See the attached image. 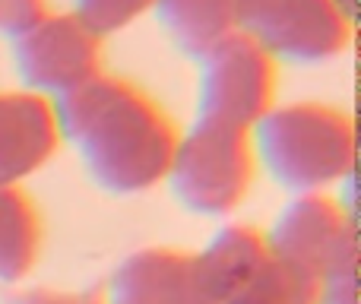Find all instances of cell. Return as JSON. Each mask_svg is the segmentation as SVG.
I'll return each mask as SVG.
<instances>
[{
  "instance_id": "30bf717a",
  "label": "cell",
  "mask_w": 361,
  "mask_h": 304,
  "mask_svg": "<svg viewBox=\"0 0 361 304\" xmlns=\"http://www.w3.org/2000/svg\"><path fill=\"white\" fill-rule=\"evenodd\" d=\"M193 257L206 301L228 304L263 273L269 263V248L263 231H257L254 225L231 222L222 225L200 250H193Z\"/></svg>"
},
{
  "instance_id": "9c48e42d",
  "label": "cell",
  "mask_w": 361,
  "mask_h": 304,
  "mask_svg": "<svg viewBox=\"0 0 361 304\" xmlns=\"http://www.w3.org/2000/svg\"><path fill=\"white\" fill-rule=\"evenodd\" d=\"M61 146L54 102L25 89L0 92V187H19Z\"/></svg>"
},
{
  "instance_id": "52a82bcc",
  "label": "cell",
  "mask_w": 361,
  "mask_h": 304,
  "mask_svg": "<svg viewBox=\"0 0 361 304\" xmlns=\"http://www.w3.org/2000/svg\"><path fill=\"white\" fill-rule=\"evenodd\" d=\"M13 63L25 92L48 102L76 92L102 70V38L73 13H44L25 35L13 42Z\"/></svg>"
},
{
  "instance_id": "8fae6325",
  "label": "cell",
  "mask_w": 361,
  "mask_h": 304,
  "mask_svg": "<svg viewBox=\"0 0 361 304\" xmlns=\"http://www.w3.org/2000/svg\"><path fill=\"white\" fill-rule=\"evenodd\" d=\"M152 16L169 42L190 61H200L222 38L238 32L235 0H156Z\"/></svg>"
},
{
  "instance_id": "7a4b0ae2",
  "label": "cell",
  "mask_w": 361,
  "mask_h": 304,
  "mask_svg": "<svg viewBox=\"0 0 361 304\" xmlns=\"http://www.w3.org/2000/svg\"><path fill=\"white\" fill-rule=\"evenodd\" d=\"M247 137L254 162L292 197L326 193L355 171V124L324 102L273 105Z\"/></svg>"
},
{
  "instance_id": "e0dca14e",
  "label": "cell",
  "mask_w": 361,
  "mask_h": 304,
  "mask_svg": "<svg viewBox=\"0 0 361 304\" xmlns=\"http://www.w3.org/2000/svg\"><path fill=\"white\" fill-rule=\"evenodd\" d=\"M13 304H102L95 295H76V292H51V288H32L19 295Z\"/></svg>"
},
{
  "instance_id": "6da1fadb",
  "label": "cell",
  "mask_w": 361,
  "mask_h": 304,
  "mask_svg": "<svg viewBox=\"0 0 361 304\" xmlns=\"http://www.w3.org/2000/svg\"><path fill=\"white\" fill-rule=\"evenodd\" d=\"M61 143L76 152L86 174L114 197L146 193L165 181L178 127L165 108L114 73H99L54 102Z\"/></svg>"
},
{
  "instance_id": "8992f818",
  "label": "cell",
  "mask_w": 361,
  "mask_h": 304,
  "mask_svg": "<svg viewBox=\"0 0 361 304\" xmlns=\"http://www.w3.org/2000/svg\"><path fill=\"white\" fill-rule=\"evenodd\" d=\"M238 32L276 63H326L352 42V23L333 0H235Z\"/></svg>"
},
{
  "instance_id": "5bb4252c",
  "label": "cell",
  "mask_w": 361,
  "mask_h": 304,
  "mask_svg": "<svg viewBox=\"0 0 361 304\" xmlns=\"http://www.w3.org/2000/svg\"><path fill=\"white\" fill-rule=\"evenodd\" d=\"M156 0H73V16L86 25L89 32L105 42L108 35L127 29L133 19H140L143 13L152 10Z\"/></svg>"
},
{
  "instance_id": "4fadbf2b",
  "label": "cell",
  "mask_w": 361,
  "mask_h": 304,
  "mask_svg": "<svg viewBox=\"0 0 361 304\" xmlns=\"http://www.w3.org/2000/svg\"><path fill=\"white\" fill-rule=\"evenodd\" d=\"M314 301H317V282L292 273L288 267H282V263H276L269 257L263 273L228 304H314Z\"/></svg>"
},
{
  "instance_id": "9a60e30c",
  "label": "cell",
  "mask_w": 361,
  "mask_h": 304,
  "mask_svg": "<svg viewBox=\"0 0 361 304\" xmlns=\"http://www.w3.org/2000/svg\"><path fill=\"white\" fill-rule=\"evenodd\" d=\"M48 13V0H0V38L16 42Z\"/></svg>"
},
{
  "instance_id": "5b68a950",
  "label": "cell",
  "mask_w": 361,
  "mask_h": 304,
  "mask_svg": "<svg viewBox=\"0 0 361 304\" xmlns=\"http://www.w3.org/2000/svg\"><path fill=\"white\" fill-rule=\"evenodd\" d=\"M276 67L254 38L231 32L197 61V118L250 130L276 105Z\"/></svg>"
},
{
  "instance_id": "3957f363",
  "label": "cell",
  "mask_w": 361,
  "mask_h": 304,
  "mask_svg": "<svg viewBox=\"0 0 361 304\" xmlns=\"http://www.w3.org/2000/svg\"><path fill=\"white\" fill-rule=\"evenodd\" d=\"M254 168L247 130L193 118V124L175 140L165 184L187 212L219 219L244 200Z\"/></svg>"
},
{
  "instance_id": "ac0fdd59",
  "label": "cell",
  "mask_w": 361,
  "mask_h": 304,
  "mask_svg": "<svg viewBox=\"0 0 361 304\" xmlns=\"http://www.w3.org/2000/svg\"><path fill=\"white\" fill-rule=\"evenodd\" d=\"M333 4H336L339 10L345 13V16H355V6H352V0H333Z\"/></svg>"
},
{
  "instance_id": "ba28073f",
  "label": "cell",
  "mask_w": 361,
  "mask_h": 304,
  "mask_svg": "<svg viewBox=\"0 0 361 304\" xmlns=\"http://www.w3.org/2000/svg\"><path fill=\"white\" fill-rule=\"evenodd\" d=\"M102 304H209L193 250L143 248L127 254L108 279Z\"/></svg>"
},
{
  "instance_id": "7c38bea8",
  "label": "cell",
  "mask_w": 361,
  "mask_h": 304,
  "mask_svg": "<svg viewBox=\"0 0 361 304\" xmlns=\"http://www.w3.org/2000/svg\"><path fill=\"white\" fill-rule=\"evenodd\" d=\"M42 248V219L23 187H0V282L32 273Z\"/></svg>"
},
{
  "instance_id": "277c9868",
  "label": "cell",
  "mask_w": 361,
  "mask_h": 304,
  "mask_svg": "<svg viewBox=\"0 0 361 304\" xmlns=\"http://www.w3.org/2000/svg\"><path fill=\"white\" fill-rule=\"evenodd\" d=\"M267 238L269 257L311 282H324L336 273L355 269L358 238L355 219L339 197L298 193L276 212Z\"/></svg>"
},
{
  "instance_id": "2e32d148",
  "label": "cell",
  "mask_w": 361,
  "mask_h": 304,
  "mask_svg": "<svg viewBox=\"0 0 361 304\" xmlns=\"http://www.w3.org/2000/svg\"><path fill=\"white\" fill-rule=\"evenodd\" d=\"M314 304H355V269H345L320 282Z\"/></svg>"
}]
</instances>
